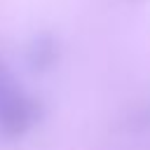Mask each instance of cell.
<instances>
[{"instance_id": "obj_1", "label": "cell", "mask_w": 150, "mask_h": 150, "mask_svg": "<svg viewBox=\"0 0 150 150\" xmlns=\"http://www.w3.org/2000/svg\"><path fill=\"white\" fill-rule=\"evenodd\" d=\"M40 101L7 70L0 73V134L7 138L26 136L40 122Z\"/></svg>"}, {"instance_id": "obj_3", "label": "cell", "mask_w": 150, "mask_h": 150, "mask_svg": "<svg viewBox=\"0 0 150 150\" xmlns=\"http://www.w3.org/2000/svg\"><path fill=\"white\" fill-rule=\"evenodd\" d=\"M141 122L150 124V108H148V110H143V115H141Z\"/></svg>"}, {"instance_id": "obj_4", "label": "cell", "mask_w": 150, "mask_h": 150, "mask_svg": "<svg viewBox=\"0 0 150 150\" xmlns=\"http://www.w3.org/2000/svg\"><path fill=\"white\" fill-rule=\"evenodd\" d=\"M2 70H7V66H5L2 61H0V73H2Z\"/></svg>"}, {"instance_id": "obj_2", "label": "cell", "mask_w": 150, "mask_h": 150, "mask_svg": "<svg viewBox=\"0 0 150 150\" xmlns=\"http://www.w3.org/2000/svg\"><path fill=\"white\" fill-rule=\"evenodd\" d=\"M59 40L52 33H38L26 45V63L35 73H47L59 63Z\"/></svg>"}]
</instances>
